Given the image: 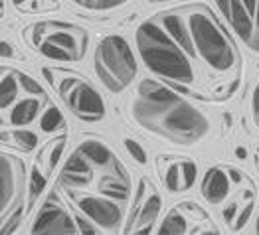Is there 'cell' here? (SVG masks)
Segmentation results:
<instances>
[{"label": "cell", "mask_w": 259, "mask_h": 235, "mask_svg": "<svg viewBox=\"0 0 259 235\" xmlns=\"http://www.w3.org/2000/svg\"><path fill=\"white\" fill-rule=\"evenodd\" d=\"M135 117L145 128H152L178 145H192L208 130L204 115L180 99L174 103H151L139 99L135 103Z\"/></svg>", "instance_id": "obj_1"}, {"label": "cell", "mask_w": 259, "mask_h": 235, "mask_svg": "<svg viewBox=\"0 0 259 235\" xmlns=\"http://www.w3.org/2000/svg\"><path fill=\"white\" fill-rule=\"evenodd\" d=\"M137 42H139V52L151 71L162 75V77L184 81V83L192 81L194 73H192L188 60L166 38V34L160 28H156L151 22L143 24L139 28Z\"/></svg>", "instance_id": "obj_2"}, {"label": "cell", "mask_w": 259, "mask_h": 235, "mask_svg": "<svg viewBox=\"0 0 259 235\" xmlns=\"http://www.w3.org/2000/svg\"><path fill=\"white\" fill-rule=\"evenodd\" d=\"M95 69L99 79L111 91H121L137 73V64L129 43L121 36L105 38L95 54Z\"/></svg>", "instance_id": "obj_3"}, {"label": "cell", "mask_w": 259, "mask_h": 235, "mask_svg": "<svg viewBox=\"0 0 259 235\" xmlns=\"http://www.w3.org/2000/svg\"><path fill=\"white\" fill-rule=\"evenodd\" d=\"M190 30L194 34L198 52L202 58L216 69H228L234 62V54L230 50V43L226 42L224 34L214 26L206 14L196 12L190 16Z\"/></svg>", "instance_id": "obj_4"}, {"label": "cell", "mask_w": 259, "mask_h": 235, "mask_svg": "<svg viewBox=\"0 0 259 235\" xmlns=\"http://www.w3.org/2000/svg\"><path fill=\"white\" fill-rule=\"evenodd\" d=\"M67 105L77 117L85 121H97L105 113V105L99 93L85 83H77V87L67 95Z\"/></svg>", "instance_id": "obj_5"}, {"label": "cell", "mask_w": 259, "mask_h": 235, "mask_svg": "<svg viewBox=\"0 0 259 235\" xmlns=\"http://www.w3.org/2000/svg\"><path fill=\"white\" fill-rule=\"evenodd\" d=\"M34 233H73L75 227L62 208H56L52 204H46L40 215L34 223Z\"/></svg>", "instance_id": "obj_6"}, {"label": "cell", "mask_w": 259, "mask_h": 235, "mask_svg": "<svg viewBox=\"0 0 259 235\" xmlns=\"http://www.w3.org/2000/svg\"><path fill=\"white\" fill-rule=\"evenodd\" d=\"M81 212H85L93 221H97L103 227H115L121 221V210L107 200H99V198H85L79 202Z\"/></svg>", "instance_id": "obj_7"}, {"label": "cell", "mask_w": 259, "mask_h": 235, "mask_svg": "<svg viewBox=\"0 0 259 235\" xmlns=\"http://www.w3.org/2000/svg\"><path fill=\"white\" fill-rule=\"evenodd\" d=\"M230 192V182H228V176L218 168H212V170L206 174L204 182H202V194L206 196L208 202L212 204H220L226 196Z\"/></svg>", "instance_id": "obj_8"}, {"label": "cell", "mask_w": 259, "mask_h": 235, "mask_svg": "<svg viewBox=\"0 0 259 235\" xmlns=\"http://www.w3.org/2000/svg\"><path fill=\"white\" fill-rule=\"evenodd\" d=\"M234 30L239 34V38L243 40H249L251 38V32H253V26H251V18H249V12L247 8L241 4V0H230V16Z\"/></svg>", "instance_id": "obj_9"}, {"label": "cell", "mask_w": 259, "mask_h": 235, "mask_svg": "<svg viewBox=\"0 0 259 235\" xmlns=\"http://www.w3.org/2000/svg\"><path fill=\"white\" fill-rule=\"evenodd\" d=\"M139 95H141V99L151 101V103H174V101H178V97L172 91H168L166 87L158 85L154 81H149V79L141 83Z\"/></svg>", "instance_id": "obj_10"}, {"label": "cell", "mask_w": 259, "mask_h": 235, "mask_svg": "<svg viewBox=\"0 0 259 235\" xmlns=\"http://www.w3.org/2000/svg\"><path fill=\"white\" fill-rule=\"evenodd\" d=\"M164 28H166V32H170V36H172L176 42L180 43L182 48H184V52L186 54H194V48H192V42H190V36H188V32L184 30V24L182 20L178 18V16H164Z\"/></svg>", "instance_id": "obj_11"}, {"label": "cell", "mask_w": 259, "mask_h": 235, "mask_svg": "<svg viewBox=\"0 0 259 235\" xmlns=\"http://www.w3.org/2000/svg\"><path fill=\"white\" fill-rule=\"evenodd\" d=\"M160 212V198L158 196H152L147 200V204L143 206V210H141V214H139V223H141V227H137L135 231L137 233H151V227L152 223H154V219H156V215Z\"/></svg>", "instance_id": "obj_12"}, {"label": "cell", "mask_w": 259, "mask_h": 235, "mask_svg": "<svg viewBox=\"0 0 259 235\" xmlns=\"http://www.w3.org/2000/svg\"><path fill=\"white\" fill-rule=\"evenodd\" d=\"M38 111H40V103L36 99H24L10 113V121H12V125H28L36 119Z\"/></svg>", "instance_id": "obj_13"}, {"label": "cell", "mask_w": 259, "mask_h": 235, "mask_svg": "<svg viewBox=\"0 0 259 235\" xmlns=\"http://www.w3.org/2000/svg\"><path fill=\"white\" fill-rule=\"evenodd\" d=\"M0 166H2V174H0V180H2V190H0V204H2V210L8 206V200L12 198L14 192V174L10 168V162L6 156H2L0 160Z\"/></svg>", "instance_id": "obj_14"}, {"label": "cell", "mask_w": 259, "mask_h": 235, "mask_svg": "<svg viewBox=\"0 0 259 235\" xmlns=\"http://www.w3.org/2000/svg\"><path fill=\"white\" fill-rule=\"evenodd\" d=\"M79 152L85 158L93 160L95 164H109L111 162V152L103 145H99L97 140H85V143H81Z\"/></svg>", "instance_id": "obj_15"}, {"label": "cell", "mask_w": 259, "mask_h": 235, "mask_svg": "<svg viewBox=\"0 0 259 235\" xmlns=\"http://www.w3.org/2000/svg\"><path fill=\"white\" fill-rule=\"evenodd\" d=\"M101 192L115 198V200H127L129 198V186H127V180L119 182L115 178H103L101 180Z\"/></svg>", "instance_id": "obj_16"}, {"label": "cell", "mask_w": 259, "mask_h": 235, "mask_svg": "<svg viewBox=\"0 0 259 235\" xmlns=\"http://www.w3.org/2000/svg\"><path fill=\"white\" fill-rule=\"evenodd\" d=\"M186 231V221L182 215H178L176 212H172L170 215H166V219L162 221L158 233L160 235H178V233H184Z\"/></svg>", "instance_id": "obj_17"}, {"label": "cell", "mask_w": 259, "mask_h": 235, "mask_svg": "<svg viewBox=\"0 0 259 235\" xmlns=\"http://www.w3.org/2000/svg\"><path fill=\"white\" fill-rule=\"evenodd\" d=\"M16 81H14V77L12 75H6L4 79H2V83H0V105L2 109H6L14 99H16Z\"/></svg>", "instance_id": "obj_18"}, {"label": "cell", "mask_w": 259, "mask_h": 235, "mask_svg": "<svg viewBox=\"0 0 259 235\" xmlns=\"http://www.w3.org/2000/svg\"><path fill=\"white\" fill-rule=\"evenodd\" d=\"M42 130L46 132H54V130H58V128L64 127V117H62V113L58 111V109H48L46 111V115L42 117Z\"/></svg>", "instance_id": "obj_19"}, {"label": "cell", "mask_w": 259, "mask_h": 235, "mask_svg": "<svg viewBox=\"0 0 259 235\" xmlns=\"http://www.w3.org/2000/svg\"><path fill=\"white\" fill-rule=\"evenodd\" d=\"M40 52H42L44 56L52 58V60H62V62H69V60L75 58L71 52H67V50H64V48H60V45H56V43L52 42L44 43L42 48H40Z\"/></svg>", "instance_id": "obj_20"}, {"label": "cell", "mask_w": 259, "mask_h": 235, "mask_svg": "<svg viewBox=\"0 0 259 235\" xmlns=\"http://www.w3.org/2000/svg\"><path fill=\"white\" fill-rule=\"evenodd\" d=\"M14 140H16V147L22 150H32L38 143L36 134L30 132V130H16L14 132Z\"/></svg>", "instance_id": "obj_21"}, {"label": "cell", "mask_w": 259, "mask_h": 235, "mask_svg": "<svg viewBox=\"0 0 259 235\" xmlns=\"http://www.w3.org/2000/svg\"><path fill=\"white\" fill-rule=\"evenodd\" d=\"M48 42L56 43V45L64 48V50L71 52V54H73V48H75L73 36H71V34H65V32H56V34H52V36L48 38ZM73 56H75V54H73ZM75 58H77V56H75Z\"/></svg>", "instance_id": "obj_22"}, {"label": "cell", "mask_w": 259, "mask_h": 235, "mask_svg": "<svg viewBox=\"0 0 259 235\" xmlns=\"http://www.w3.org/2000/svg\"><path fill=\"white\" fill-rule=\"evenodd\" d=\"M64 172H77V174H89V166L87 162L81 158V152L79 154H71V158L67 160Z\"/></svg>", "instance_id": "obj_23"}, {"label": "cell", "mask_w": 259, "mask_h": 235, "mask_svg": "<svg viewBox=\"0 0 259 235\" xmlns=\"http://www.w3.org/2000/svg\"><path fill=\"white\" fill-rule=\"evenodd\" d=\"M91 180V174H77V172H64L62 182L65 186H85Z\"/></svg>", "instance_id": "obj_24"}, {"label": "cell", "mask_w": 259, "mask_h": 235, "mask_svg": "<svg viewBox=\"0 0 259 235\" xmlns=\"http://www.w3.org/2000/svg\"><path fill=\"white\" fill-rule=\"evenodd\" d=\"M44 186H46V178L40 174V170H34V174H32V184H30V200H32V202L40 196V192L44 190Z\"/></svg>", "instance_id": "obj_25"}, {"label": "cell", "mask_w": 259, "mask_h": 235, "mask_svg": "<svg viewBox=\"0 0 259 235\" xmlns=\"http://www.w3.org/2000/svg\"><path fill=\"white\" fill-rule=\"evenodd\" d=\"M182 176H184L182 188H184V190L192 188V184H194V180H196V166L192 162H184V164H182Z\"/></svg>", "instance_id": "obj_26"}, {"label": "cell", "mask_w": 259, "mask_h": 235, "mask_svg": "<svg viewBox=\"0 0 259 235\" xmlns=\"http://www.w3.org/2000/svg\"><path fill=\"white\" fill-rule=\"evenodd\" d=\"M125 145H127V150L131 152V156H135V158H137V162H141V164H145V162H147V154H145V150L141 149L135 140L127 138V140H125Z\"/></svg>", "instance_id": "obj_27"}, {"label": "cell", "mask_w": 259, "mask_h": 235, "mask_svg": "<svg viewBox=\"0 0 259 235\" xmlns=\"http://www.w3.org/2000/svg\"><path fill=\"white\" fill-rule=\"evenodd\" d=\"M123 0H85V4L89 8H95V10H107V8H115L119 6Z\"/></svg>", "instance_id": "obj_28"}, {"label": "cell", "mask_w": 259, "mask_h": 235, "mask_svg": "<svg viewBox=\"0 0 259 235\" xmlns=\"http://www.w3.org/2000/svg\"><path fill=\"white\" fill-rule=\"evenodd\" d=\"M20 83H22V87L28 91V93H40V95H42V87H40V83H38L36 79H32L30 75H24V73H22Z\"/></svg>", "instance_id": "obj_29"}, {"label": "cell", "mask_w": 259, "mask_h": 235, "mask_svg": "<svg viewBox=\"0 0 259 235\" xmlns=\"http://www.w3.org/2000/svg\"><path fill=\"white\" fill-rule=\"evenodd\" d=\"M178 166L176 164H172L170 168H168V174H166V186H168V190H172V192H176L178 188H180V184H178Z\"/></svg>", "instance_id": "obj_30"}, {"label": "cell", "mask_w": 259, "mask_h": 235, "mask_svg": "<svg viewBox=\"0 0 259 235\" xmlns=\"http://www.w3.org/2000/svg\"><path fill=\"white\" fill-rule=\"evenodd\" d=\"M20 214H22V210L18 208V210L14 212V215L10 217V225H4V227H2V233H12V231L16 229V225H18V219H20Z\"/></svg>", "instance_id": "obj_31"}, {"label": "cell", "mask_w": 259, "mask_h": 235, "mask_svg": "<svg viewBox=\"0 0 259 235\" xmlns=\"http://www.w3.org/2000/svg\"><path fill=\"white\" fill-rule=\"evenodd\" d=\"M62 150H64V138H60V140H58V147H56L54 152H52V158H50V166H52V168H54V166H56V162L60 160Z\"/></svg>", "instance_id": "obj_32"}, {"label": "cell", "mask_w": 259, "mask_h": 235, "mask_svg": "<svg viewBox=\"0 0 259 235\" xmlns=\"http://www.w3.org/2000/svg\"><path fill=\"white\" fill-rule=\"evenodd\" d=\"M251 212H253V204H249V206L245 208V212H243V214L239 215V219H238V227H241V225H243V223H245V221L249 219V215H251Z\"/></svg>", "instance_id": "obj_33"}, {"label": "cell", "mask_w": 259, "mask_h": 235, "mask_svg": "<svg viewBox=\"0 0 259 235\" xmlns=\"http://www.w3.org/2000/svg\"><path fill=\"white\" fill-rule=\"evenodd\" d=\"M77 223H79V231H81V233H95V231H97L95 227H91L83 219H77Z\"/></svg>", "instance_id": "obj_34"}, {"label": "cell", "mask_w": 259, "mask_h": 235, "mask_svg": "<svg viewBox=\"0 0 259 235\" xmlns=\"http://www.w3.org/2000/svg\"><path fill=\"white\" fill-rule=\"evenodd\" d=\"M236 210H238L236 204H232L230 208H226V210H224V219H226V221H232V217H234V214H236Z\"/></svg>", "instance_id": "obj_35"}, {"label": "cell", "mask_w": 259, "mask_h": 235, "mask_svg": "<svg viewBox=\"0 0 259 235\" xmlns=\"http://www.w3.org/2000/svg\"><path fill=\"white\" fill-rule=\"evenodd\" d=\"M241 2H243V6L247 8L249 16H253V12H255V6H257V0H241Z\"/></svg>", "instance_id": "obj_36"}, {"label": "cell", "mask_w": 259, "mask_h": 235, "mask_svg": "<svg viewBox=\"0 0 259 235\" xmlns=\"http://www.w3.org/2000/svg\"><path fill=\"white\" fill-rule=\"evenodd\" d=\"M218 6L222 8V12L226 16H230V0H218Z\"/></svg>", "instance_id": "obj_37"}, {"label": "cell", "mask_w": 259, "mask_h": 235, "mask_svg": "<svg viewBox=\"0 0 259 235\" xmlns=\"http://www.w3.org/2000/svg\"><path fill=\"white\" fill-rule=\"evenodd\" d=\"M253 111H255V115H259V85L253 93Z\"/></svg>", "instance_id": "obj_38"}, {"label": "cell", "mask_w": 259, "mask_h": 235, "mask_svg": "<svg viewBox=\"0 0 259 235\" xmlns=\"http://www.w3.org/2000/svg\"><path fill=\"white\" fill-rule=\"evenodd\" d=\"M6 56H12V50H10V45L4 42L2 43V58H6Z\"/></svg>", "instance_id": "obj_39"}, {"label": "cell", "mask_w": 259, "mask_h": 235, "mask_svg": "<svg viewBox=\"0 0 259 235\" xmlns=\"http://www.w3.org/2000/svg\"><path fill=\"white\" fill-rule=\"evenodd\" d=\"M172 87L176 89V91H180V93H188V89H186V87L178 85V83H172Z\"/></svg>", "instance_id": "obj_40"}, {"label": "cell", "mask_w": 259, "mask_h": 235, "mask_svg": "<svg viewBox=\"0 0 259 235\" xmlns=\"http://www.w3.org/2000/svg\"><path fill=\"white\" fill-rule=\"evenodd\" d=\"M236 152H238V156H239V158H245V150H243V149H238V150H236Z\"/></svg>", "instance_id": "obj_41"}, {"label": "cell", "mask_w": 259, "mask_h": 235, "mask_svg": "<svg viewBox=\"0 0 259 235\" xmlns=\"http://www.w3.org/2000/svg\"><path fill=\"white\" fill-rule=\"evenodd\" d=\"M257 231H259V219H257Z\"/></svg>", "instance_id": "obj_42"}, {"label": "cell", "mask_w": 259, "mask_h": 235, "mask_svg": "<svg viewBox=\"0 0 259 235\" xmlns=\"http://www.w3.org/2000/svg\"><path fill=\"white\" fill-rule=\"evenodd\" d=\"M257 121H259V115H257Z\"/></svg>", "instance_id": "obj_43"}, {"label": "cell", "mask_w": 259, "mask_h": 235, "mask_svg": "<svg viewBox=\"0 0 259 235\" xmlns=\"http://www.w3.org/2000/svg\"><path fill=\"white\" fill-rule=\"evenodd\" d=\"M257 50H259V45H257Z\"/></svg>", "instance_id": "obj_44"}]
</instances>
